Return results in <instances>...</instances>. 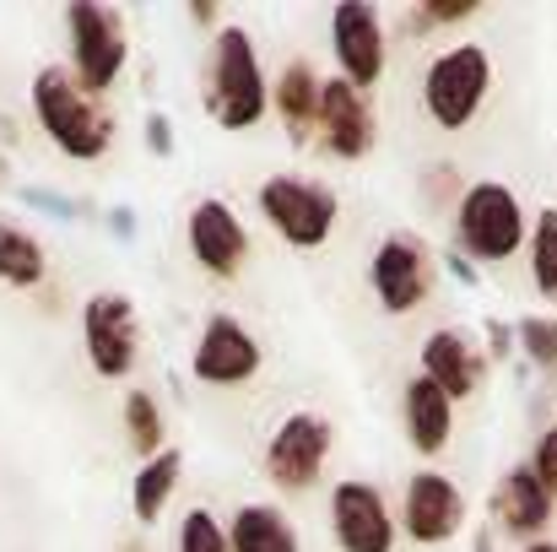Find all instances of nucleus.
Instances as JSON below:
<instances>
[{
  "label": "nucleus",
  "instance_id": "obj_1",
  "mask_svg": "<svg viewBox=\"0 0 557 552\" xmlns=\"http://www.w3.org/2000/svg\"><path fill=\"white\" fill-rule=\"evenodd\" d=\"M27 103H33L38 131L71 163H98L114 147V114H109V103L92 98V93H82L65 65H38L33 71V87H27Z\"/></svg>",
  "mask_w": 557,
  "mask_h": 552
},
{
  "label": "nucleus",
  "instance_id": "obj_2",
  "mask_svg": "<svg viewBox=\"0 0 557 552\" xmlns=\"http://www.w3.org/2000/svg\"><path fill=\"white\" fill-rule=\"evenodd\" d=\"M271 109V87L255 54V38L244 22H222L211 33V60H206V114L222 131H255Z\"/></svg>",
  "mask_w": 557,
  "mask_h": 552
},
{
  "label": "nucleus",
  "instance_id": "obj_3",
  "mask_svg": "<svg viewBox=\"0 0 557 552\" xmlns=\"http://www.w3.org/2000/svg\"><path fill=\"white\" fill-rule=\"evenodd\" d=\"M65 38H71V76H76V87L103 98L125 76V65H131L125 11H114L103 0H71L65 5Z\"/></svg>",
  "mask_w": 557,
  "mask_h": 552
},
{
  "label": "nucleus",
  "instance_id": "obj_4",
  "mask_svg": "<svg viewBox=\"0 0 557 552\" xmlns=\"http://www.w3.org/2000/svg\"><path fill=\"white\" fill-rule=\"evenodd\" d=\"M493 87V60L482 44H449L422 71V109L438 131H466Z\"/></svg>",
  "mask_w": 557,
  "mask_h": 552
},
{
  "label": "nucleus",
  "instance_id": "obj_5",
  "mask_svg": "<svg viewBox=\"0 0 557 552\" xmlns=\"http://www.w3.org/2000/svg\"><path fill=\"white\" fill-rule=\"evenodd\" d=\"M455 244L471 260H509L525 244V206H520V195L498 180L466 184V195L455 206Z\"/></svg>",
  "mask_w": 557,
  "mask_h": 552
},
{
  "label": "nucleus",
  "instance_id": "obj_6",
  "mask_svg": "<svg viewBox=\"0 0 557 552\" xmlns=\"http://www.w3.org/2000/svg\"><path fill=\"white\" fill-rule=\"evenodd\" d=\"M255 206L287 249H320L336 228V211H342L331 184L298 180V174H271L255 189Z\"/></svg>",
  "mask_w": 557,
  "mask_h": 552
},
{
  "label": "nucleus",
  "instance_id": "obj_7",
  "mask_svg": "<svg viewBox=\"0 0 557 552\" xmlns=\"http://www.w3.org/2000/svg\"><path fill=\"white\" fill-rule=\"evenodd\" d=\"M331 450H336L331 417L298 406V412H287V417L271 428V439H265V482H271L276 493H309V488L325 477Z\"/></svg>",
  "mask_w": 557,
  "mask_h": 552
},
{
  "label": "nucleus",
  "instance_id": "obj_8",
  "mask_svg": "<svg viewBox=\"0 0 557 552\" xmlns=\"http://www.w3.org/2000/svg\"><path fill=\"white\" fill-rule=\"evenodd\" d=\"M82 347L98 379H131L136 358H141V315L131 293H92L82 304Z\"/></svg>",
  "mask_w": 557,
  "mask_h": 552
},
{
  "label": "nucleus",
  "instance_id": "obj_9",
  "mask_svg": "<svg viewBox=\"0 0 557 552\" xmlns=\"http://www.w3.org/2000/svg\"><path fill=\"white\" fill-rule=\"evenodd\" d=\"M369 287L384 315H417L433 293V255L417 233H384L369 255Z\"/></svg>",
  "mask_w": 557,
  "mask_h": 552
},
{
  "label": "nucleus",
  "instance_id": "obj_10",
  "mask_svg": "<svg viewBox=\"0 0 557 552\" xmlns=\"http://www.w3.org/2000/svg\"><path fill=\"white\" fill-rule=\"evenodd\" d=\"M331 54L336 76L369 93L373 82L389 71V38H384V11L369 0H342L331 11Z\"/></svg>",
  "mask_w": 557,
  "mask_h": 552
},
{
  "label": "nucleus",
  "instance_id": "obj_11",
  "mask_svg": "<svg viewBox=\"0 0 557 552\" xmlns=\"http://www.w3.org/2000/svg\"><path fill=\"white\" fill-rule=\"evenodd\" d=\"M185 244H189V255H195V266L206 277H216V282H233L244 271V260H249V228L233 211V200H222V195H200L189 206Z\"/></svg>",
  "mask_w": 557,
  "mask_h": 552
},
{
  "label": "nucleus",
  "instance_id": "obj_12",
  "mask_svg": "<svg viewBox=\"0 0 557 552\" xmlns=\"http://www.w3.org/2000/svg\"><path fill=\"white\" fill-rule=\"evenodd\" d=\"M260 364H265V347L238 315H211L195 336V353H189V373L211 390L249 384L260 373Z\"/></svg>",
  "mask_w": 557,
  "mask_h": 552
},
{
  "label": "nucleus",
  "instance_id": "obj_13",
  "mask_svg": "<svg viewBox=\"0 0 557 552\" xmlns=\"http://www.w3.org/2000/svg\"><path fill=\"white\" fill-rule=\"evenodd\" d=\"M331 537H336V552H395L400 520L373 482L347 477L331 488Z\"/></svg>",
  "mask_w": 557,
  "mask_h": 552
},
{
  "label": "nucleus",
  "instance_id": "obj_14",
  "mask_svg": "<svg viewBox=\"0 0 557 552\" xmlns=\"http://www.w3.org/2000/svg\"><path fill=\"white\" fill-rule=\"evenodd\" d=\"M466 526V493L444 471H411L400 493V537L417 548H444Z\"/></svg>",
  "mask_w": 557,
  "mask_h": 552
},
{
  "label": "nucleus",
  "instance_id": "obj_15",
  "mask_svg": "<svg viewBox=\"0 0 557 552\" xmlns=\"http://www.w3.org/2000/svg\"><path fill=\"white\" fill-rule=\"evenodd\" d=\"M314 142H320L336 163H363L373 152V142H379V120H373L369 93H358V87L342 82V76H325Z\"/></svg>",
  "mask_w": 557,
  "mask_h": 552
},
{
  "label": "nucleus",
  "instance_id": "obj_16",
  "mask_svg": "<svg viewBox=\"0 0 557 552\" xmlns=\"http://www.w3.org/2000/svg\"><path fill=\"white\" fill-rule=\"evenodd\" d=\"M417 373L433 379L449 401H466V395L482 390L487 358H482V347H476L460 326H444V331H428V342H422V368H417Z\"/></svg>",
  "mask_w": 557,
  "mask_h": 552
},
{
  "label": "nucleus",
  "instance_id": "obj_17",
  "mask_svg": "<svg viewBox=\"0 0 557 552\" xmlns=\"http://www.w3.org/2000/svg\"><path fill=\"white\" fill-rule=\"evenodd\" d=\"M320 93H325V76L314 71V60H287L282 76L271 82V109L282 114L293 147H309V136L320 131Z\"/></svg>",
  "mask_w": 557,
  "mask_h": 552
},
{
  "label": "nucleus",
  "instance_id": "obj_18",
  "mask_svg": "<svg viewBox=\"0 0 557 552\" xmlns=\"http://www.w3.org/2000/svg\"><path fill=\"white\" fill-rule=\"evenodd\" d=\"M400 417H406V439H411L417 455H438V450H449V433H455V401H449L433 379H422V373L406 379Z\"/></svg>",
  "mask_w": 557,
  "mask_h": 552
},
{
  "label": "nucleus",
  "instance_id": "obj_19",
  "mask_svg": "<svg viewBox=\"0 0 557 552\" xmlns=\"http://www.w3.org/2000/svg\"><path fill=\"white\" fill-rule=\"evenodd\" d=\"M493 515H498L504 531L536 537V531H547V520H553V493L542 488V477H536L531 466H509V471L498 477V488H493Z\"/></svg>",
  "mask_w": 557,
  "mask_h": 552
},
{
  "label": "nucleus",
  "instance_id": "obj_20",
  "mask_svg": "<svg viewBox=\"0 0 557 552\" xmlns=\"http://www.w3.org/2000/svg\"><path fill=\"white\" fill-rule=\"evenodd\" d=\"M227 548L233 552H304L298 526L282 504H238L227 520Z\"/></svg>",
  "mask_w": 557,
  "mask_h": 552
},
{
  "label": "nucleus",
  "instance_id": "obj_21",
  "mask_svg": "<svg viewBox=\"0 0 557 552\" xmlns=\"http://www.w3.org/2000/svg\"><path fill=\"white\" fill-rule=\"evenodd\" d=\"M180 477H185V455L180 450H163L152 461L136 466V482H131V510H136V526H158L169 499L180 493Z\"/></svg>",
  "mask_w": 557,
  "mask_h": 552
},
{
  "label": "nucleus",
  "instance_id": "obj_22",
  "mask_svg": "<svg viewBox=\"0 0 557 552\" xmlns=\"http://www.w3.org/2000/svg\"><path fill=\"white\" fill-rule=\"evenodd\" d=\"M44 277H49L44 244H38L22 222L0 217V282H5V287H38Z\"/></svg>",
  "mask_w": 557,
  "mask_h": 552
},
{
  "label": "nucleus",
  "instance_id": "obj_23",
  "mask_svg": "<svg viewBox=\"0 0 557 552\" xmlns=\"http://www.w3.org/2000/svg\"><path fill=\"white\" fill-rule=\"evenodd\" d=\"M125 433H131V450L141 455V461H152V455H163L169 444V428H163V412H158V401L147 395V390H131L125 395Z\"/></svg>",
  "mask_w": 557,
  "mask_h": 552
},
{
  "label": "nucleus",
  "instance_id": "obj_24",
  "mask_svg": "<svg viewBox=\"0 0 557 552\" xmlns=\"http://www.w3.org/2000/svg\"><path fill=\"white\" fill-rule=\"evenodd\" d=\"M174 552H233L227 548V526L211 515V510H185L180 515V537H174Z\"/></svg>",
  "mask_w": 557,
  "mask_h": 552
},
{
  "label": "nucleus",
  "instance_id": "obj_25",
  "mask_svg": "<svg viewBox=\"0 0 557 552\" xmlns=\"http://www.w3.org/2000/svg\"><path fill=\"white\" fill-rule=\"evenodd\" d=\"M531 277L547 298H557V211H542L531 228Z\"/></svg>",
  "mask_w": 557,
  "mask_h": 552
},
{
  "label": "nucleus",
  "instance_id": "obj_26",
  "mask_svg": "<svg viewBox=\"0 0 557 552\" xmlns=\"http://www.w3.org/2000/svg\"><path fill=\"white\" fill-rule=\"evenodd\" d=\"M466 16H476V0H455V5L422 0V5H411L400 22H406V33H433V27H449V22H466Z\"/></svg>",
  "mask_w": 557,
  "mask_h": 552
},
{
  "label": "nucleus",
  "instance_id": "obj_27",
  "mask_svg": "<svg viewBox=\"0 0 557 552\" xmlns=\"http://www.w3.org/2000/svg\"><path fill=\"white\" fill-rule=\"evenodd\" d=\"M520 347L536 358L542 368L557 364V315L547 320V315H531V320H520Z\"/></svg>",
  "mask_w": 557,
  "mask_h": 552
},
{
  "label": "nucleus",
  "instance_id": "obj_28",
  "mask_svg": "<svg viewBox=\"0 0 557 552\" xmlns=\"http://www.w3.org/2000/svg\"><path fill=\"white\" fill-rule=\"evenodd\" d=\"M531 471L542 477V488L557 499V428L542 433V444H536V461H531Z\"/></svg>",
  "mask_w": 557,
  "mask_h": 552
},
{
  "label": "nucleus",
  "instance_id": "obj_29",
  "mask_svg": "<svg viewBox=\"0 0 557 552\" xmlns=\"http://www.w3.org/2000/svg\"><path fill=\"white\" fill-rule=\"evenodd\" d=\"M147 147H152L158 158H169V152H174V136H169V120H163V114H152V120H147Z\"/></svg>",
  "mask_w": 557,
  "mask_h": 552
},
{
  "label": "nucleus",
  "instance_id": "obj_30",
  "mask_svg": "<svg viewBox=\"0 0 557 552\" xmlns=\"http://www.w3.org/2000/svg\"><path fill=\"white\" fill-rule=\"evenodd\" d=\"M189 16H195L200 27H211V22H216V5H189Z\"/></svg>",
  "mask_w": 557,
  "mask_h": 552
},
{
  "label": "nucleus",
  "instance_id": "obj_31",
  "mask_svg": "<svg viewBox=\"0 0 557 552\" xmlns=\"http://www.w3.org/2000/svg\"><path fill=\"white\" fill-rule=\"evenodd\" d=\"M525 552H557V542H531Z\"/></svg>",
  "mask_w": 557,
  "mask_h": 552
},
{
  "label": "nucleus",
  "instance_id": "obj_32",
  "mask_svg": "<svg viewBox=\"0 0 557 552\" xmlns=\"http://www.w3.org/2000/svg\"><path fill=\"white\" fill-rule=\"evenodd\" d=\"M476 552H493V537H487V531L476 537Z\"/></svg>",
  "mask_w": 557,
  "mask_h": 552
},
{
  "label": "nucleus",
  "instance_id": "obj_33",
  "mask_svg": "<svg viewBox=\"0 0 557 552\" xmlns=\"http://www.w3.org/2000/svg\"><path fill=\"white\" fill-rule=\"evenodd\" d=\"M120 552H147V548H141V542H125V548H120Z\"/></svg>",
  "mask_w": 557,
  "mask_h": 552
},
{
  "label": "nucleus",
  "instance_id": "obj_34",
  "mask_svg": "<svg viewBox=\"0 0 557 552\" xmlns=\"http://www.w3.org/2000/svg\"><path fill=\"white\" fill-rule=\"evenodd\" d=\"M0 174H5V152H0Z\"/></svg>",
  "mask_w": 557,
  "mask_h": 552
}]
</instances>
